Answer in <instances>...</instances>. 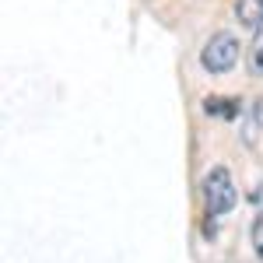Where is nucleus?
I'll return each instance as SVG.
<instances>
[{
  "instance_id": "1",
  "label": "nucleus",
  "mask_w": 263,
  "mask_h": 263,
  "mask_svg": "<svg viewBox=\"0 0 263 263\" xmlns=\"http://www.w3.org/2000/svg\"><path fill=\"white\" fill-rule=\"evenodd\" d=\"M239 200L235 193V182H232V172L218 165L203 176V207H207V218H218V214H228Z\"/></svg>"
},
{
  "instance_id": "2",
  "label": "nucleus",
  "mask_w": 263,
  "mask_h": 263,
  "mask_svg": "<svg viewBox=\"0 0 263 263\" xmlns=\"http://www.w3.org/2000/svg\"><path fill=\"white\" fill-rule=\"evenodd\" d=\"M239 49H242V46H239V39H235L232 32H214L200 49V67L207 74H224V70L235 67Z\"/></svg>"
},
{
  "instance_id": "3",
  "label": "nucleus",
  "mask_w": 263,
  "mask_h": 263,
  "mask_svg": "<svg viewBox=\"0 0 263 263\" xmlns=\"http://www.w3.org/2000/svg\"><path fill=\"white\" fill-rule=\"evenodd\" d=\"M239 99H218V95H207L203 99V112L207 116H224V120H235L239 116Z\"/></svg>"
},
{
  "instance_id": "4",
  "label": "nucleus",
  "mask_w": 263,
  "mask_h": 263,
  "mask_svg": "<svg viewBox=\"0 0 263 263\" xmlns=\"http://www.w3.org/2000/svg\"><path fill=\"white\" fill-rule=\"evenodd\" d=\"M235 18L246 28H256L263 21V0H235Z\"/></svg>"
},
{
  "instance_id": "5",
  "label": "nucleus",
  "mask_w": 263,
  "mask_h": 263,
  "mask_svg": "<svg viewBox=\"0 0 263 263\" xmlns=\"http://www.w3.org/2000/svg\"><path fill=\"white\" fill-rule=\"evenodd\" d=\"M249 74L263 78V21L253 28V42H249Z\"/></svg>"
},
{
  "instance_id": "6",
  "label": "nucleus",
  "mask_w": 263,
  "mask_h": 263,
  "mask_svg": "<svg viewBox=\"0 0 263 263\" xmlns=\"http://www.w3.org/2000/svg\"><path fill=\"white\" fill-rule=\"evenodd\" d=\"M253 246H256V256L263 260V211L256 214V221H253Z\"/></svg>"
},
{
  "instance_id": "7",
  "label": "nucleus",
  "mask_w": 263,
  "mask_h": 263,
  "mask_svg": "<svg viewBox=\"0 0 263 263\" xmlns=\"http://www.w3.org/2000/svg\"><path fill=\"white\" fill-rule=\"evenodd\" d=\"M253 116H256V123H260V126H263V95H260V99H256V105H253Z\"/></svg>"
}]
</instances>
